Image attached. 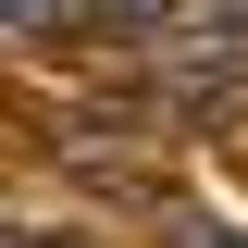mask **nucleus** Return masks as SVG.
<instances>
[{"label": "nucleus", "mask_w": 248, "mask_h": 248, "mask_svg": "<svg viewBox=\"0 0 248 248\" xmlns=\"http://www.w3.org/2000/svg\"><path fill=\"white\" fill-rule=\"evenodd\" d=\"M0 25H75V0H0Z\"/></svg>", "instance_id": "obj_1"}, {"label": "nucleus", "mask_w": 248, "mask_h": 248, "mask_svg": "<svg viewBox=\"0 0 248 248\" xmlns=\"http://www.w3.org/2000/svg\"><path fill=\"white\" fill-rule=\"evenodd\" d=\"M236 13H248V0H236Z\"/></svg>", "instance_id": "obj_2"}]
</instances>
